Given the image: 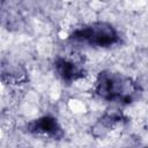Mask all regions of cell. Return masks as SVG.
Listing matches in <instances>:
<instances>
[{
  "mask_svg": "<svg viewBox=\"0 0 148 148\" xmlns=\"http://www.w3.org/2000/svg\"><path fill=\"white\" fill-rule=\"evenodd\" d=\"M95 92L102 99L117 103H131L140 94V86L125 74L103 71L95 82Z\"/></svg>",
  "mask_w": 148,
  "mask_h": 148,
  "instance_id": "obj_1",
  "label": "cell"
},
{
  "mask_svg": "<svg viewBox=\"0 0 148 148\" xmlns=\"http://www.w3.org/2000/svg\"><path fill=\"white\" fill-rule=\"evenodd\" d=\"M69 39L90 46L109 47L119 43L120 36L111 23L97 21L75 29Z\"/></svg>",
  "mask_w": 148,
  "mask_h": 148,
  "instance_id": "obj_2",
  "label": "cell"
},
{
  "mask_svg": "<svg viewBox=\"0 0 148 148\" xmlns=\"http://www.w3.org/2000/svg\"><path fill=\"white\" fill-rule=\"evenodd\" d=\"M27 130L29 133L39 136L52 139H60L64 136V131L59 121L52 116H43L30 121L27 125Z\"/></svg>",
  "mask_w": 148,
  "mask_h": 148,
  "instance_id": "obj_3",
  "label": "cell"
},
{
  "mask_svg": "<svg viewBox=\"0 0 148 148\" xmlns=\"http://www.w3.org/2000/svg\"><path fill=\"white\" fill-rule=\"evenodd\" d=\"M54 71L57 75L67 83L77 81L86 75V69L83 68V66H81L73 59L65 57H58L54 60Z\"/></svg>",
  "mask_w": 148,
  "mask_h": 148,
  "instance_id": "obj_4",
  "label": "cell"
},
{
  "mask_svg": "<svg viewBox=\"0 0 148 148\" xmlns=\"http://www.w3.org/2000/svg\"><path fill=\"white\" fill-rule=\"evenodd\" d=\"M121 113H117V112H112V113H108L104 114L95 125L94 130H102V133L106 132L108 130H110L114 124L121 121Z\"/></svg>",
  "mask_w": 148,
  "mask_h": 148,
  "instance_id": "obj_5",
  "label": "cell"
}]
</instances>
